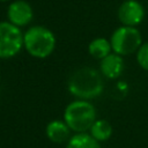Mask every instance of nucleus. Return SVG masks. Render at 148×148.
Returning <instances> with one entry per match:
<instances>
[{"mask_svg":"<svg viewBox=\"0 0 148 148\" xmlns=\"http://www.w3.org/2000/svg\"><path fill=\"white\" fill-rule=\"evenodd\" d=\"M67 90L75 98L91 101L103 94L104 77L99 69L95 67H80L69 75L67 80Z\"/></svg>","mask_w":148,"mask_h":148,"instance_id":"f257e3e1","label":"nucleus"},{"mask_svg":"<svg viewBox=\"0 0 148 148\" xmlns=\"http://www.w3.org/2000/svg\"><path fill=\"white\" fill-rule=\"evenodd\" d=\"M57 37L54 32L40 24L30 25L23 31V50L35 59H46L56 50Z\"/></svg>","mask_w":148,"mask_h":148,"instance_id":"f03ea898","label":"nucleus"},{"mask_svg":"<svg viewBox=\"0 0 148 148\" xmlns=\"http://www.w3.org/2000/svg\"><path fill=\"white\" fill-rule=\"evenodd\" d=\"M62 119L73 133L88 132L97 119V110L91 101L75 98L65 106Z\"/></svg>","mask_w":148,"mask_h":148,"instance_id":"7ed1b4c3","label":"nucleus"},{"mask_svg":"<svg viewBox=\"0 0 148 148\" xmlns=\"http://www.w3.org/2000/svg\"><path fill=\"white\" fill-rule=\"evenodd\" d=\"M109 39L111 43L112 52L123 57L135 54L138 49L143 43L142 35L138 27H130L123 24H120L112 31Z\"/></svg>","mask_w":148,"mask_h":148,"instance_id":"20e7f679","label":"nucleus"},{"mask_svg":"<svg viewBox=\"0 0 148 148\" xmlns=\"http://www.w3.org/2000/svg\"><path fill=\"white\" fill-rule=\"evenodd\" d=\"M23 50V31L9 21H0V59H12Z\"/></svg>","mask_w":148,"mask_h":148,"instance_id":"39448f33","label":"nucleus"},{"mask_svg":"<svg viewBox=\"0 0 148 148\" xmlns=\"http://www.w3.org/2000/svg\"><path fill=\"white\" fill-rule=\"evenodd\" d=\"M146 10L139 0H124L117 10V17L120 24L138 27L145 20Z\"/></svg>","mask_w":148,"mask_h":148,"instance_id":"423d86ee","label":"nucleus"},{"mask_svg":"<svg viewBox=\"0 0 148 148\" xmlns=\"http://www.w3.org/2000/svg\"><path fill=\"white\" fill-rule=\"evenodd\" d=\"M34 20V8L27 0H12L7 7V21L18 28L30 25Z\"/></svg>","mask_w":148,"mask_h":148,"instance_id":"0eeeda50","label":"nucleus"},{"mask_svg":"<svg viewBox=\"0 0 148 148\" xmlns=\"http://www.w3.org/2000/svg\"><path fill=\"white\" fill-rule=\"evenodd\" d=\"M98 69L104 79L117 80L123 75L125 71L124 57L114 52H111L110 54L99 60Z\"/></svg>","mask_w":148,"mask_h":148,"instance_id":"6e6552de","label":"nucleus"},{"mask_svg":"<svg viewBox=\"0 0 148 148\" xmlns=\"http://www.w3.org/2000/svg\"><path fill=\"white\" fill-rule=\"evenodd\" d=\"M72 131L64 119H53L45 127V135L49 141L56 145L66 143L72 135Z\"/></svg>","mask_w":148,"mask_h":148,"instance_id":"1a4fd4ad","label":"nucleus"},{"mask_svg":"<svg viewBox=\"0 0 148 148\" xmlns=\"http://www.w3.org/2000/svg\"><path fill=\"white\" fill-rule=\"evenodd\" d=\"M112 52L110 39L105 37H95L88 44V53L91 58L101 60Z\"/></svg>","mask_w":148,"mask_h":148,"instance_id":"9d476101","label":"nucleus"},{"mask_svg":"<svg viewBox=\"0 0 148 148\" xmlns=\"http://www.w3.org/2000/svg\"><path fill=\"white\" fill-rule=\"evenodd\" d=\"M65 148H102V146L101 142L89 134V132H82L73 133L66 142Z\"/></svg>","mask_w":148,"mask_h":148,"instance_id":"9b49d317","label":"nucleus"},{"mask_svg":"<svg viewBox=\"0 0 148 148\" xmlns=\"http://www.w3.org/2000/svg\"><path fill=\"white\" fill-rule=\"evenodd\" d=\"M88 132L98 142H105L112 136L113 127L110 124V121H108L106 119L97 118L94 121V124L91 125V127H90V130Z\"/></svg>","mask_w":148,"mask_h":148,"instance_id":"f8f14e48","label":"nucleus"},{"mask_svg":"<svg viewBox=\"0 0 148 148\" xmlns=\"http://www.w3.org/2000/svg\"><path fill=\"white\" fill-rule=\"evenodd\" d=\"M135 60L141 69L148 72V40L143 42L135 52Z\"/></svg>","mask_w":148,"mask_h":148,"instance_id":"ddd939ff","label":"nucleus"},{"mask_svg":"<svg viewBox=\"0 0 148 148\" xmlns=\"http://www.w3.org/2000/svg\"><path fill=\"white\" fill-rule=\"evenodd\" d=\"M12 0H0V2H10Z\"/></svg>","mask_w":148,"mask_h":148,"instance_id":"4468645a","label":"nucleus"}]
</instances>
